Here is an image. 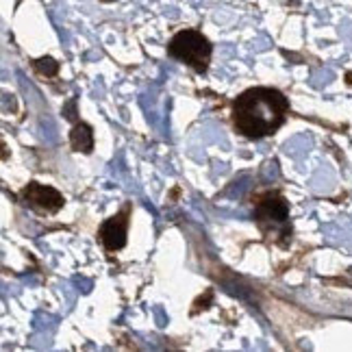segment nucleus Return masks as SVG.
I'll use <instances>...</instances> for the list:
<instances>
[{
    "instance_id": "f257e3e1",
    "label": "nucleus",
    "mask_w": 352,
    "mask_h": 352,
    "mask_svg": "<svg viewBox=\"0 0 352 352\" xmlns=\"http://www.w3.org/2000/svg\"><path fill=\"white\" fill-rule=\"evenodd\" d=\"M289 109L287 98L278 89L254 87L243 91L233 104L235 129L248 140H261L276 133Z\"/></svg>"
},
{
    "instance_id": "f03ea898",
    "label": "nucleus",
    "mask_w": 352,
    "mask_h": 352,
    "mask_svg": "<svg viewBox=\"0 0 352 352\" xmlns=\"http://www.w3.org/2000/svg\"><path fill=\"white\" fill-rule=\"evenodd\" d=\"M211 50L213 48L209 44V39L192 29L176 33L168 46V52L174 59H179L185 65L194 67L196 72H207L209 61H211Z\"/></svg>"
},
{
    "instance_id": "7ed1b4c3",
    "label": "nucleus",
    "mask_w": 352,
    "mask_h": 352,
    "mask_svg": "<svg viewBox=\"0 0 352 352\" xmlns=\"http://www.w3.org/2000/svg\"><path fill=\"white\" fill-rule=\"evenodd\" d=\"M254 220L256 224L261 226V231L265 233L267 226H272V231L267 233V237L272 239V235H283L287 237L289 235V228H287V220H289V209H287V202L283 200L276 194H267L259 200L254 211Z\"/></svg>"
},
{
    "instance_id": "20e7f679",
    "label": "nucleus",
    "mask_w": 352,
    "mask_h": 352,
    "mask_svg": "<svg viewBox=\"0 0 352 352\" xmlns=\"http://www.w3.org/2000/svg\"><path fill=\"white\" fill-rule=\"evenodd\" d=\"M22 200L29 207L37 211H46V213H55L63 207V196L57 192L55 187L42 185V183H31L22 189Z\"/></svg>"
},
{
    "instance_id": "39448f33",
    "label": "nucleus",
    "mask_w": 352,
    "mask_h": 352,
    "mask_svg": "<svg viewBox=\"0 0 352 352\" xmlns=\"http://www.w3.org/2000/svg\"><path fill=\"white\" fill-rule=\"evenodd\" d=\"M126 226H129L126 211L113 215V218H109L102 224L100 239H102L107 250H120L122 246H124V243H126Z\"/></svg>"
},
{
    "instance_id": "423d86ee",
    "label": "nucleus",
    "mask_w": 352,
    "mask_h": 352,
    "mask_svg": "<svg viewBox=\"0 0 352 352\" xmlns=\"http://www.w3.org/2000/svg\"><path fill=\"white\" fill-rule=\"evenodd\" d=\"M70 142H72V148L78 153H91L94 148V133H91V126L85 124V122H80L72 129V135H70Z\"/></svg>"
},
{
    "instance_id": "0eeeda50",
    "label": "nucleus",
    "mask_w": 352,
    "mask_h": 352,
    "mask_svg": "<svg viewBox=\"0 0 352 352\" xmlns=\"http://www.w3.org/2000/svg\"><path fill=\"white\" fill-rule=\"evenodd\" d=\"M35 67L42 74H48V76H52V74H57V70H59V63L55 61V59H50V57H42V59H37L35 61Z\"/></svg>"
}]
</instances>
